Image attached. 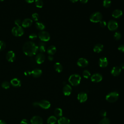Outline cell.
Here are the masks:
<instances>
[{
	"instance_id": "obj_41",
	"label": "cell",
	"mask_w": 124,
	"mask_h": 124,
	"mask_svg": "<svg viewBox=\"0 0 124 124\" xmlns=\"http://www.w3.org/2000/svg\"><path fill=\"white\" fill-rule=\"evenodd\" d=\"M99 24H100V26L102 28L105 27L107 25V23L105 20H101L99 22Z\"/></svg>"
},
{
	"instance_id": "obj_21",
	"label": "cell",
	"mask_w": 124,
	"mask_h": 124,
	"mask_svg": "<svg viewBox=\"0 0 124 124\" xmlns=\"http://www.w3.org/2000/svg\"><path fill=\"white\" fill-rule=\"evenodd\" d=\"M122 15H123V12L120 9H116L114 10L112 13V16L115 18H119Z\"/></svg>"
},
{
	"instance_id": "obj_15",
	"label": "cell",
	"mask_w": 124,
	"mask_h": 124,
	"mask_svg": "<svg viewBox=\"0 0 124 124\" xmlns=\"http://www.w3.org/2000/svg\"><path fill=\"white\" fill-rule=\"evenodd\" d=\"M62 92L66 96L70 95L72 92V87L69 84H65L63 87Z\"/></svg>"
},
{
	"instance_id": "obj_11",
	"label": "cell",
	"mask_w": 124,
	"mask_h": 124,
	"mask_svg": "<svg viewBox=\"0 0 124 124\" xmlns=\"http://www.w3.org/2000/svg\"><path fill=\"white\" fill-rule=\"evenodd\" d=\"M102 76L99 73L94 74L91 77V79L92 81L96 83L100 82L102 80Z\"/></svg>"
},
{
	"instance_id": "obj_13",
	"label": "cell",
	"mask_w": 124,
	"mask_h": 124,
	"mask_svg": "<svg viewBox=\"0 0 124 124\" xmlns=\"http://www.w3.org/2000/svg\"><path fill=\"white\" fill-rule=\"evenodd\" d=\"M39 107L44 108V109H48L50 107V102L46 100H43L38 102Z\"/></svg>"
},
{
	"instance_id": "obj_20",
	"label": "cell",
	"mask_w": 124,
	"mask_h": 124,
	"mask_svg": "<svg viewBox=\"0 0 124 124\" xmlns=\"http://www.w3.org/2000/svg\"><path fill=\"white\" fill-rule=\"evenodd\" d=\"M58 124H70V120L65 117H61L58 120Z\"/></svg>"
},
{
	"instance_id": "obj_34",
	"label": "cell",
	"mask_w": 124,
	"mask_h": 124,
	"mask_svg": "<svg viewBox=\"0 0 124 124\" xmlns=\"http://www.w3.org/2000/svg\"><path fill=\"white\" fill-rule=\"evenodd\" d=\"M83 76L85 78H88L91 76L90 72L87 70H84L82 73Z\"/></svg>"
},
{
	"instance_id": "obj_27",
	"label": "cell",
	"mask_w": 124,
	"mask_h": 124,
	"mask_svg": "<svg viewBox=\"0 0 124 124\" xmlns=\"http://www.w3.org/2000/svg\"><path fill=\"white\" fill-rule=\"evenodd\" d=\"M57 121L56 117L54 116H50L47 120V123L48 124H55Z\"/></svg>"
},
{
	"instance_id": "obj_40",
	"label": "cell",
	"mask_w": 124,
	"mask_h": 124,
	"mask_svg": "<svg viewBox=\"0 0 124 124\" xmlns=\"http://www.w3.org/2000/svg\"><path fill=\"white\" fill-rule=\"evenodd\" d=\"M100 114L101 116L103 117H106L107 113V111L105 110H104V109H102L100 111Z\"/></svg>"
},
{
	"instance_id": "obj_10",
	"label": "cell",
	"mask_w": 124,
	"mask_h": 124,
	"mask_svg": "<svg viewBox=\"0 0 124 124\" xmlns=\"http://www.w3.org/2000/svg\"><path fill=\"white\" fill-rule=\"evenodd\" d=\"M77 98L80 103H84L87 100L88 95L86 93L82 92L78 94Z\"/></svg>"
},
{
	"instance_id": "obj_47",
	"label": "cell",
	"mask_w": 124,
	"mask_h": 124,
	"mask_svg": "<svg viewBox=\"0 0 124 124\" xmlns=\"http://www.w3.org/2000/svg\"><path fill=\"white\" fill-rule=\"evenodd\" d=\"M33 106L35 107H39V105H38V102H34L33 103Z\"/></svg>"
},
{
	"instance_id": "obj_45",
	"label": "cell",
	"mask_w": 124,
	"mask_h": 124,
	"mask_svg": "<svg viewBox=\"0 0 124 124\" xmlns=\"http://www.w3.org/2000/svg\"><path fill=\"white\" fill-rule=\"evenodd\" d=\"M24 74L26 75V76H29L31 75V72L30 71H27L26 72H24Z\"/></svg>"
},
{
	"instance_id": "obj_1",
	"label": "cell",
	"mask_w": 124,
	"mask_h": 124,
	"mask_svg": "<svg viewBox=\"0 0 124 124\" xmlns=\"http://www.w3.org/2000/svg\"><path fill=\"white\" fill-rule=\"evenodd\" d=\"M24 53L28 56L32 57L35 55L38 51V47L34 42L30 41L25 42L22 47Z\"/></svg>"
},
{
	"instance_id": "obj_16",
	"label": "cell",
	"mask_w": 124,
	"mask_h": 124,
	"mask_svg": "<svg viewBox=\"0 0 124 124\" xmlns=\"http://www.w3.org/2000/svg\"><path fill=\"white\" fill-rule=\"evenodd\" d=\"M99 65L101 67H106L108 65V60L107 58L105 57H102L100 58L99 60Z\"/></svg>"
},
{
	"instance_id": "obj_33",
	"label": "cell",
	"mask_w": 124,
	"mask_h": 124,
	"mask_svg": "<svg viewBox=\"0 0 124 124\" xmlns=\"http://www.w3.org/2000/svg\"><path fill=\"white\" fill-rule=\"evenodd\" d=\"M111 0H104L103 2V5L105 8H108L110 6Z\"/></svg>"
},
{
	"instance_id": "obj_5",
	"label": "cell",
	"mask_w": 124,
	"mask_h": 124,
	"mask_svg": "<svg viewBox=\"0 0 124 124\" xmlns=\"http://www.w3.org/2000/svg\"><path fill=\"white\" fill-rule=\"evenodd\" d=\"M12 33L15 36L20 37L24 34V30L21 26H15L12 29Z\"/></svg>"
},
{
	"instance_id": "obj_17",
	"label": "cell",
	"mask_w": 124,
	"mask_h": 124,
	"mask_svg": "<svg viewBox=\"0 0 124 124\" xmlns=\"http://www.w3.org/2000/svg\"><path fill=\"white\" fill-rule=\"evenodd\" d=\"M32 20L31 18H27L23 20L22 22V26L24 28H28L32 24Z\"/></svg>"
},
{
	"instance_id": "obj_52",
	"label": "cell",
	"mask_w": 124,
	"mask_h": 124,
	"mask_svg": "<svg viewBox=\"0 0 124 124\" xmlns=\"http://www.w3.org/2000/svg\"><path fill=\"white\" fill-rule=\"evenodd\" d=\"M4 0H0V1H3Z\"/></svg>"
},
{
	"instance_id": "obj_28",
	"label": "cell",
	"mask_w": 124,
	"mask_h": 124,
	"mask_svg": "<svg viewBox=\"0 0 124 124\" xmlns=\"http://www.w3.org/2000/svg\"><path fill=\"white\" fill-rule=\"evenodd\" d=\"M35 27L38 30H40L41 31H43L46 28L44 24L41 22H36L35 23Z\"/></svg>"
},
{
	"instance_id": "obj_43",
	"label": "cell",
	"mask_w": 124,
	"mask_h": 124,
	"mask_svg": "<svg viewBox=\"0 0 124 124\" xmlns=\"http://www.w3.org/2000/svg\"><path fill=\"white\" fill-rule=\"evenodd\" d=\"M20 124H30L29 121L26 119H23L20 122Z\"/></svg>"
},
{
	"instance_id": "obj_42",
	"label": "cell",
	"mask_w": 124,
	"mask_h": 124,
	"mask_svg": "<svg viewBox=\"0 0 124 124\" xmlns=\"http://www.w3.org/2000/svg\"><path fill=\"white\" fill-rule=\"evenodd\" d=\"M118 49L122 52H124V45H120L118 47Z\"/></svg>"
},
{
	"instance_id": "obj_7",
	"label": "cell",
	"mask_w": 124,
	"mask_h": 124,
	"mask_svg": "<svg viewBox=\"0 0 124 124\" xmlns=\"http://www.w3.org/2000/svg\"><path fill=\"white\" fill-rule=\"evenodd\" d=\"M107 26L109 30L111 31H114L118 28V24L115 20H110L108 22Z\"/></svg>"
},
{
	"instance_id": "obj_39",
	"label": "cell",
	"mask_w": 124,
	"mask_h": 124,
	"mask_svg": "<svg viewBox=\"0 0 124 124\" xmlns=\"http://www.w3.org/2000/svg\"><path fill=\"white\" fill-rule=\"evenodd\" d=\"M15 24L16 25V26H21L22 25V22L21 21L20 19H17L15 21Z\"/></svg>"
},
{
	"instance_id": "obj_24",
	"label": "cell",
	"mask_w": 124,
	"mask_h": 124,
	"mask_svg": "<svg viewBox=\"0 0 124 124\" xmlns=\"http://www.w3.org/2000/svg\"><path fill=\"white\" fill-rule=\"evenodd\" d=\"M38 50L41 53L44 52L46 51V45L44 42H41L39 43L38 46Z\"/></svg>"
},
{
	"instance_id": "obj_23",
	"label": "cell",
	"mask_w": 124,
	"mask_h": 124,
	"mask_svg": "<svg viewBox=\"0 0 124 124\" xmlns=\"http://www.w3.org/2000/svg\"><path fill=\"white\" fill-rule=\"evenodd\" d=\"M103 45L101 44H97L93 47V50L96 53H100L103 49Z\"/></svg>"
},
{
	"instance_id": "obj_37",
	"label": "cell",
	"mask_w": 124,
	"mask_h": 124,
	"mask_svg": "<svg viewBox=\"0 0 124 124\" xmlns=\"http://www.w3.org/2000/svg\"><path fill=\"white\" fill-rule=\"evenodd\" d=\"M31 17H32V18L33 20L34 21H37L39 19V15L37 14V13H33L32 16H31Z\"/></svg>"
},
{
	"instance_id": "obj_6",
	"label": "cell",
	"mask_w": 124,
	"mask_h": 124,
	"mask_svg": "<svg viewBox=\"0 0 124 124\" xmlns=\"http://www.w3.org/2000/svg\"><path fill=\"white\" fill-rule=\"evenodd\" d=\"M38 37L42 42H47L50 40V36L49 33L44 31H40L38 33Z\"/></svg>"
},
{
	"instance_id": "obj_9",
	"label": "cell",
	"mask_w": 124,
	"mask_h": 124,
	"mask_svg": "<svg viewBox=\"0 0 124 124\" xmlns=\"http://www.w3.org/2000/svg\"><path fill=\"white\" fill-rule=\"evenodd\" d=\"M6 60L9 62H13L16 60V54L12 50L9 51L6 55Z\"/></svg>"
},
{
	"instance_id": "obj_4",
	"label": "cell",
	"mask_w": 124,
	"mask_h": 124,
	"mask_svg": "<svg viewBox=\"0 0 124 124\" xmlns=\"http://www.w3.org/2000/svg\"><path fill=\"white\" fill-rule=\"evenodd\" d=\"M119 97V93L117 92H112L108 93L106 96V99L107 101L110 103L116 102Z\"/></svg>"
},
{
	"instance_id": "obj_8",
	"label": "cell",
	"mask_w": 124,
	"mask_h": 124,
	"mask_svg": "<svg viewBox=\"0 0 124 124\" xmlns=\"http://www.w3.org/2000/svg\"><path fill=\"white\" fill-rule=\"evenodd\" d=\"M45 60V56L44 54L43 53H38L35 58V60L37 64H42V63L44 62Z\"/></svg>"
},
{
	"instance_id": "obj_38",
	"label": "cell",
	"mask_w": 124,
	"mask_h": 124,
	"mask_svg": "<svg viewBox=\"0 0 124 124\" xmlns=\"http://www.w3.org/2000/svg\"><path fill=\"white\" fill-rule=\"evenodd\" d=\"M29 37V39L31 40H35L37 38V35L35 33H32L30 34Z\"/></svg>"
},
{
	"instance_id": "obj_49",
	"label": "cell",
	"mask_w": 124,
	"mask_h": 124,
	"mask_svg": "<svg viewBox=\"0 0 124 124\" xmlns=\"http://www.w3.org/2000/svg\"><path fill=\"white\" fill-rule=\"evenodd\" d=\"M0 124H7L5 121L2 120H0Z\"/></svg>"
},
{
	"instance_id": "obj_32",
	"label": "cell",
	"mask_w": 124,
	"mask_h": 124,
	"mask_svg": "<svg viewBox=\"0 0 124 124\" xmlns=\"http://www.w3.org/2000/svg\"><path fill=\"white\" fill-rule=\"evenodd\" d=\"M10 83L9 82L7 81H3L2 84H1V86L3 88L5 89H8L10 88Z\"/></svg>"
},
{
	"instance_id": "obj_36",
	"label": "cell",
	"mask_w": 124,
	"mask_h": 124,
	"mask_svg": "<svg viewBox=\"0 0 124 124\" xmlns=\"http://www.w3.org/2000/svg\"><path fill=\"white\" fill-rule=\"evenodd\" d=\"M6 47L5 43L1 40H0V51L3 50Z\"/></svg>"
},
{
	"instance_id": "obj_25",
	"label": "cell",
	"mask_w": 124,
	"mask_h": 124,
	"mask_svg": "<svg viewBox=\"0 0 124 124\" xmlns=\"http://www.w3.org/2000/svg\"><path fill=\"white\" fill-rule=\"evenodd\" d=\"M46 51L49 55H53L56 52V47L54 46H50L47 48Z\"/></svg>"
},
{
	"instance_id": "obj_29",
	"label": "cell",
	"mask_w": 124,
	"mask_h": 124,
	"mask_svg": "<svg viewBox=\"0 0 124 124\" xmlns=\"http://www.w3.org/2000/svg\"><path fill=\"white\" fill-rule=\"evenodd\" d=\"M54 114L55 116L61 117L62 115V110L61 108H56L54 110Z\"/></svg>"
},
{
	"instance_id": "obj_46",
	"label": "cell",
	"mask_w": 124,
	"mask_h": 124,
	"mask_svg": "<svg viewBox=\"0 0 124 124\" xmlns=\"http://www.w3.org/2000/svg\"><path fill=\"white\" fill-rule=\"evenodd\" d=\"M27 3H31L32 2H33L35 0H25Z\"/></svg>"
},
{
	"instance_id": "obj_18",
	"label": "cell",
	"mask_w": 124,
	"mask_h": 124,
	"mask_svg": "<svg viewBox=\"0 0 124 124\" xmlns=\"http://www.w3.org/2000/svg\"><path fill=\"white\" fill-rule=\"evenodd\" d=\"M121 72V69L120 67H118V66L113 67L110 71L111 75L114 77L119 76Z\"/></svg>"
},
{
	"instance_id": "obj_26",
	"label": "cell",
	"mask_w": 124,
	"mask_h": 124,
	"mask_svg": "<svg viewBox=\"0 0 124 124\" xmlns=\"http://www.w3.org/2000/svg\"><path fill=\"white\" fill-rule=\"evenodd\" d=\"M54 69L56 71H57L58 73H60L62 71L63 69V67L62 65L61 64V63L57 62H56L54 65Z\"/></svg>"
},
{
	"instance_id": "obj_3",
	"label": "cell",
	"mask_w": 124,
	"mask_h": 124,
	"mask_svg": "<svg viewBox=\"0 0 124 124\" xmlns=\"http://www.w3.org/2000/svg\"><path fill=\"white\" fill-rule=\"evenodd\" d=\"M103 16L99 12H96L93 13L90 16V20L93 23L100 22L102 19Z\"/></svg>"
},
{
	"instance_id": "obj_19",
	"label": "cell",
	"mask_w": 124,
	"mask_h": 124,
	"mask_svg": "<svg viewBox=\"0 0 124 124\" xmlns=\"http://www.w3.org/2000/svg\"><path fill=\"white\" fill-rule=\"evenodd\" d=\"M42 74V71L40 69L35 68L31 72V75L34 78L39 77Z\"/></svg>"
},
{
	"instance_id": "obj_22",
	"label": "cell",
	"mask_w": 124,
	"mask_h": 124,
	"mask_svg": "<svg viewBox=\"0 0 124 124\" xmlns=\"http://www.w3.org/2000/svg\"><path fill=\"white\" fill-rule=\"evenodd\" d=\"M10 83L13 86L16 87H19L21 86V81L19 79L17 78H14L12 79L10 81Z\"/></svg>"
},
{
	"instance_id": "obj_50",
	"label": "cell",
	"mask_w": 124,
	"mask_h": 124,
	"mask_svg": "<svg viewBox=\"0 0 124 124\" xmlns=\"http://www.w3.org/2000/svg\"><path fill=\"white\" fill-rule=\"evenodd\" d=\"M120 67L121 68V69H124V63H121V65H120Z\"/></svg>"
},
{
	"instance_id": "obj_2",
	"label": "cell",
	"mask_w": 124,
	"mask_h": 124,
	"mask_svg": "<svg viewBox=\"0 0 124 124\" xmlns=\"http://www.w3.org/2000/svg\"><path fill=\"white\" fill-rule=\"evenodd\" d=\"M68 81L72 86H77L80 82L81 77L78 74H73L69 77Z\"/></svg>"
},
{
	"instance_id": "obj_48",
	"label": "cell",
	"mask_w": 124,
	"mask_h": 124,
	"mask_svg": "<svg viewBox=\"0 0 124 124\" xmlns=\"http://www.w3.org/2000/svg\"><path fill=\"white\" fill-rule=\"evenodd\" d=\"M88 0H80V2L82 3H86Z\"/></svg>"
},
{
	"instance_id": "obj_30",
	"label": "cell",
	"mask_w": 124,
	"mask_h": 124,
	"mask_svg": "<svg viewBox=\"0 0 124 124\" xmlns=\"http://www.w3.org/2000/svg\"><path fill=\"white\" fill-rule=\"evenodd\" d=\"M35 4L37 8H42L43 6L44 3L42 0H35Z\"/></svg>"
},
{
	"instance_id": "obj_44",
	"label": "cell",
	"mask_w": 124,
	"mask_h": 124,
	"mask_svg": "<svg viewBox=\"0 0 124 124\" xmlns=\"http://www.w3.org/2000/svg\"><path fill=\"white\" fill-rule=\"evenodd\" d=\"M53 59H54V58H53V57L52 56V55H49V56H48V60H49L50 61H53Z\"/></svg>"
},
{
	"instance_id": "obj_51",
	"label": "cell",
	"mask_w": 124,
	"mask_h": 124,
	"mask_svg": "<svg viewBox=\"0 0 124 124\" xmlns=\"http://www.w3.org/2000/svg\"><path fill=\"white\" fill-rule=\"evenodd\" d=\"M71 1L73 2H77L78 1V0H70Z\"/></svg>"
},
{
	"instance_id": "obj_31",
	"label": "cell",
	"mask_w": 124,
	"mask_h": 124,
	"mask_svg": "<svg viewBox=\"0 0 124 124\" xmlns=\"http://www.w3.org/2000/svg\"><path fill=\"white\" fill-rule=\"evenodd\" d=\"M98 124H110V120L107 117H104L100 121Z\"/></svg>"
},
{
	"instance_id": "obj_35",
	"label": "cell",
	"mask_w": 124,
	"mask_h": 124,
	"mask_svg": "<svg viewBox=\"0 0 124 124\" xmlns=\"http://www.w3.org/2000/svg\"><path fill=\"white\" fill-rule=\"evenodd\" d=\"M121 34L120 32L117 31L115 32L114 34V38L116 40H119L121 39Z\"/></svg>"
},
{
	"instance_id": "obj_14",
	"label": "cell",
	"mask_w": 124,
	"mask_h": 124,
	"mask_svg": "<svg viewBox=\"0 0 124 124\" xmlns=\"http://www.w3.org/2000/svg\"><path fill=\"white\" fill-rule=\"evenodd\" d=\"M88 60L84 58H80L77 61L78 65L81 67H86L88 65Z\"/></svg>"
},
{
	"instance_id": "obj_12",
	"label": "cell",
	"mask_w": 124,
	"mask_h": 124,
	"mask_svg": "<svg viewBox=\"0 0 124 124\" xmlns=\"http://www.w3.org/2000/svg\"><path fill=\"white\" fill-rule=\"evenodd\" d=\"M31 124H43V119L39 116H34L31 120Z\"/></svg>"
}]
</instances>
